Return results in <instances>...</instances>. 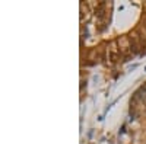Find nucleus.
<instances>
[{"label":"nucleus","instance_id":"f257e3e1","mask_svg":"<svg viewBox=\"0 0 146 144\" xmlns=\"http://www.w3.org/2000/svg\"><path fill=\"white\" fill-rule=\"evenodd\" d=\"M118 54H120V51L115 47V42H111L110 47H108V50H107V57L110 60V63H115L118 60Z\"/></svg>","mask_w":146,"mask_h":144}]
</instances>
